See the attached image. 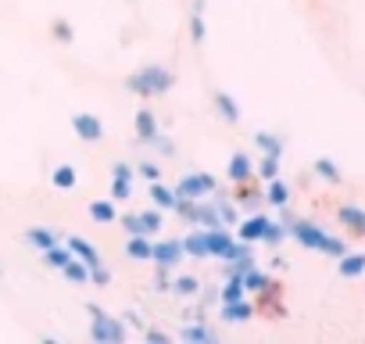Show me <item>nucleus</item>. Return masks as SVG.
Listing matches in <instances>:
<instances>
[{"label":"nucleus","mask_w":365,"mask_h":344,"mask_svg":"<svg viewBox=\"0 0 365 344\" xmlns=\"http://www.w3.org/2000/svg\"><path fill=\"white\" fill-rule=\"evenodd\" d=\"M287 233H290L301 248L322 251V255H329V258H340L344 251H351V244H347L344 237L326 233V226H319V223H312V219H290V223H287Z\"/></svg>","instance_id":"nucleus-1"},{"label":"nucleus","mask_w":365,"mask_h":344,"mask_svg":"<svg viewBox=\"0 0 365 344\" xmlns=\"http://www.w3.org/2000/svg\"><path fill=\"white\" fill-rule=\"evenodd\" d=\"M172 83H175L172 69H165V65H143L140 72H133L125 79V90L136 93V97H165L172 90Z\"/></svg>","instance_id":"nucleus-2"},{"label":"nucleus","mask_w":365,"mask_h":344,"mask_svg":"<svg viewBox=\"0 0 365 344\" xmlns=\"http://www.w3.org/2000/svg\"><path fill=\"white\" fill-rule=\"evenodd\" d=\"M86 312H90V337H93L97 344H122V340L129 337V326H125L122 319L108 315L97 301H90Z\"/></svg>","instance_id":"nucleus-3"},{"label":"nucleus","mask_w":365,"mask_h":344,"mask_svg":"<svg viewBox=\"0 0 365 344\" xmlns=\"http://www.w3.org/2000/svg\"><path fill=\"white\" fill-rule=\"evenodd\" d=\"M175 198H187V201H201V198H212L219 191V180L208 176V172H187V176L175 180Z\"/></svg>","instance_id":"nucleus-4"},{"label":"nucleus","mask_w":365,"mask_h":344,"mask_svg":"<svg viewBox=\"0 0 365 344\" xmlns=\"http://www.w3.org/2000/svg\"><path fill=\"white\" fill-rule=\"evenodd\" d=\"M182 258V241H175V237H168V241H150V262L154 265H168V269H175Z\"/></svg>","instance_id":"nucleus-5"},{"label":"nucleus","mask_w":365,"mask_h":344,"mask_svg":"<svg viewBox=\"0 0 365 344\" xmlns=\"http://www.w3.org/2000/svg\"><path fill=\"white\" fill-rule=\"evenodd\" d=\"M72 129H76V136H79L83 143L104 140V122H101L97 115H90V111H76V115H72Z\"/></svg>","instance_id":"nucleus-6"},{"label":"nucleus","mask_w":365,"mask_h":344,"mask_svg":"<svg viewBox=\"0 0 365 344\" xmlns=\"http://www.w3.org/2000/svg\"><path fill=\"white\" fill-rule=\"evenodd\" d=\"M272 219L269 216H262V212H247V219H240L237 223V241H244V244H262V233H265V226H269Z\"/></svg>","instance_id":"nucleus-7"},{"label":"nucleus","mask_w":365,"mask_h":344,"mask_svg":"<svg viewBox=\"0 0 365 344\" xmlns=\"http://www.w3.org/2000/svg\"><path fill=\"white\" fill-rule=\"evenodd\" d=\"M255 301L251 298H237V301H219V319L222 323H251L255 315Z\"/></svg>","instance_id":"nucleus-8"},{"label":"nucleus","mask_w":365,"mask_h":344,"mask_svg":"<svg viewBox=\"0 0 365 344\" xmlns=\"http://www.w3.org/2000/svg\"><path fill=\"white\" fill-rule=\"evenodd\" d=\"M240 287H244V294H247V298H251V294H265V298H272V294H276L272 276H269V273H262L258 265H255V269H247V273L240 276Z\"/></svg>","instance_id":"nucleus-9"},{"label":"nucleus","mask_w":365,"mask_h":344,"mask_svg":"<svg viewBox=\"0 0 365 344\" xmlns=\"http://www.w3.org/2000/svg\"><path fill=\"white\" fill-rule=\"evenodd\" d=\"M226 176H230V183H233V187H237V183H251V176H255V161H251V154H247V151H237V154L230 158Z\"/></svg>","instance_id":"nucleus-10"},{"label":"nucleus","mask_w":365,"mask_h":344,"mask_svg":"<svg viewBox=\"0 0 365 344\" xmlns=\"http://www.w3.org/2000/svg\"><path fill=\"white\" fill-rule=\"evenodd\" d=\"M336 276L340 280H361L365 276V255L361 251H344L336 258Z\"/></svg>","instance_id":"nucleus-11"},{"label":"nucleus","mask_w":365,"mask_h":344,"mask_svg":"<svg viewBox=\"0 0 365 344\" xmlns=\"http://www.w3.org/2000/svg\"><path fill=\"white\" fill-rule=\"evenodd\" d=\"M179 337H182V340H194V344H212V340H219V333H215L205 319H187V323H182V330H179Z\"/></svg>","instance_id":"nucleus-12"},{"label":"nucleus","mask_w":365,"mask_h":344,"mask_svg":"<svg viewBox=\"0 0 365 344\" xmlns=\"http://www.w3.org/2000/svg\"><path fill=\"white\" fill-rule=\"evenodd\" d=\"M336 223L347 226L351 237H365V212H361L358 205H340V208H336Z\"/></svg>","instance_id":"nucleus-13"},{"label":"nucleus","mask_w":365,"mask_h":344,"mask_svg":"<svg viewBox=\"0 0 365 344\" xmlns=\"http://www.w3.org/2000/svg\"><path fill=\"white\" fill-rule=\"evenodd\" d=\"M65 248H68V251H72L79 262H86V265H97V262H104V258H101V251H97V248H93L86 237H68V241H65Z\"/></svg>","instance_id":"nucleus-14"},{"label":"nucleus","mask_w":365,"mask_h":344,"mask_svg":"<svg viewBox=\"0 0 365 344\" xmlns=\"http://www.w3.org/2000/svg\"><path fill=\"white\" fill-rule=\"evenodd\" d=\"M269 187H265V194H262V201L265 205H272V208H283V205H290V187L276 176V180H265Z\"/></svg>","instance_id":"nucleus-15"},{"label":"nucleus","mask_w":365,"mask_h":344,"mask_svg":"<svg viewBox=\"0 0 365 344\" xmlns=\"http://www.w3.org/2000/svg\"><path fill=\"white\" fill-rule=\"evenodd\" d=\"M161 226H165V216H161V208L136 212V233H143V237H154Z\"/></svg>","instance_id":"nucleus-16"},{"label":"nucleus","mask_w":365,"mask_h":344,"mask_svg":"<svg viewBox=\"0 0 365 344\" xmlns=\"http://www.w3.org/2000/svg\"><path fill=\"white\" fill-rule=\"evenodd\" d=\"M61 237L51 230V226H33V230H26V244L29 248H36V251H47V248H54Z\"/></svg>","instance_id":"nucleus-17"},{"label":"nucleus","mask_w":365,"mask_h":344,"mask_svg":"<svg viewBox=\"0 0 365 344\" xmlns=\"http://www.w3.org/2000/svg\"><path fill=\"white\" fill-rule=\"evenodd\" d=\"M51 187H58V191H76V187H79V168H76V165H58V168L51 172Z\"/></svg>","instance_id":"nucleus-18"},{"label":"nucleus","mask_w":365,"mask_h":344,"mask_svg":"<svg viewBox=\"0 0 365 344\" xmlns=\"http://www.w3.org/2000/svg\"><path fill=\"white\" fill-rule=\"evenodd\" d=\"M312 172H315V176H319L322 183H329V187H340V183H344V176H340V168H336V161H333V158H315Z\"/></svg>","instance_id":"nucleus-19"},{"label":"nucleus","mask_w":365,"mask_h":344,"mask_svg":"<svg viewBox=\"0 0 365 344\" xmlns=\"http://www.w3.org/2000/svg\"><path fill=\"white\" fill-rule=\"evenodd\" d=\"M182 255L187 258H208V233L194 230L190 237H182Z\"/></svg>","instance_id":"nucleus-20"},{"label":"nucleus","mask_w":365,"mask_h":344,"mask_svg":"<svg viewBox=\"0 0 365 344\" xmlns=\"http://www.w3.org/2000/svg\"><path fill=\"white\" fill-rule=\"evenodd\" d=\"M255 147H258L262 154H276V158H283V151H287L283 136H279V133H269V129L255 133Z\"/></svg>","instance_id":"nucleus-21"},{"label":"nucleus","mask_w":365,"mask_h":344,"mask_svg":"<svg viewBox=\"0 0 365 344\" xmlns=\"http://www.w3.org/2000/svg\"><path fill=\"white\" fill-rule=\"evenodd\" d=\"M154 133H158L154 111H150V108H140V111H136V143H147Z\"/></svg>","instance_id":"nucleus-22"},{"label":"nucleus","mask_w":365,"mask_h":344,"mask_svg":"<svg viewBox=\"0 0 365 344\" xmlns=\"http://www.w3.org/2000/svg\"><path fill=\"white\" fill-rule=\"evenodd\" d=\"M61 276L68 280V283H76V287H83V283H90V265L86 262H79L76 255L61 265Z\"/></svg>","instance_id":"nucleus-23"},{"label":"nucleus","mask_w":365,"mask_h":344,"mask_svg":"<svg viewBox=\"0 0 365 344\" xmlns=\"http://www.w3.org/2000/svg\"><path fill=\"white\" fill-rule=\"evenodd\" d=\"M215 111H219L230 126H237V122H240V104H237L226 90H219V93H215Z\"/></svg>","instance_id":"nucleus-24"},{"label":"nucleus","mask_w":365,"mask_h":344,"mask_svg":"<svg viewBox=\"0 0 365 344\" xmlns=\"http://www.w3.org/2000/svg\"><path fill=\"white\" fill-rule=\"evenodd\" d=\"M150 201H154V208L172 212V208H175V191H172V187H165L161 180H154V183H150Z\"/></svg>","instance_id":"nucleus-25"},{"label":"nucleus","mask_w":365,"mask_h":344,"mask_svg":"<svg viewBox=\"0 0 365 344\" xmlns=\"http://www.w3.org/2000/svg\"><path fill=\"white\" fill-rule=\"evenodd\" d=\"M90 219H93L97 226H111V223L118 219L115 201H111V198H108V201H93V205H90Z\"/></svg>","instance_id":"nucleus-26"},{"label":"nucleus","mask_w":365,"mask_h":344,"mask_svg":"<svg viewBox=\"0 0 365 344\" xmlns=\"http://www.w3.org/2000/svg\"><path fill=\"white\" fill-rule=\"evenodd\" d=\"M125 255H129L133 262H147V258H150V237H143V233H129V241H125Z\"/></svg>","instance_id":"nucleus-27"},{"label":"nucleus","mask_w":365,"mask_h":344,"mask_svg":"<svg viewBox=\"0 0 365 344\" xmlns=\"http://www.w3.org/2000/svg\"><path fill=\"white\" fill-rule=\"evenodd\" d=\"M168 290L179 294V298H197V294H201V280H197V276H175Z\"/></svg>","instance_id":"nucleus-28"},{"label":"nucleus","mask_w":365,"mask_h":344,"mask_svg":"<svg viewBox=\"0 0 365 344\" xmlns=\"http://www.w3.org/2000/svg\"><path fill=\"white\" fill-rule=\"evenodd\" d=\"M212 205H215V212H219V223H222V226H237V223H240V208H237V201L215 198Z\"/></svg>","instance_id":"nucleus-29"},{"label":"nucleus","mask_w":365,"mask_h":344,"mask_svg":"<svg viewBox=\"0 0 365 344\" xmlns=\"http://www.w3.org/2000/svg\"><path fill=\"white\" fill-rule=\"evenodd\" d=\"M40 255H43V265H47V269H61V265L72 258V251L65 248V241H58L54 248H47V251H40Z\"/></svg>","instance_id":"nucleus-30"},{"label":"nucleus","mask_w":365,"mask_h":344,"mask_svg":"<svg viewBox=\"0 0 365 344\" xmlns=\"http://www.w3.org/2000/svg\"><path fill=\"white\" fill-rule=\"evenodd\" d=\"M244 212H258V205H262V194L258 191H251L247 183H237V198H233Z\"/></svg>","instance_id":"nucleus-31"},{"label":"nucleus","mask_w":365,"mask_h":344,"mask_svg":"<svg viewBox=\"0 0 365 344\" xmlns=\"http://www.w3.org/2000/svg\"><path fill=\"white\" fill-rule=\"evenodd\" d=\"M287 237H290V233H287V223L272 219V223L265 226V233H262V244H269V248H279V244H283Z\"/></svg>","instance_id":"nucleus-32"},{"label":"nucleus","mask_w":365,"mask_h":344,"mask_svg":"<svg viewBox=\"0 0 365 344\" xmlns=\"http://www.w3.org/2000/svg\"><path fill=\"white\" fill-rule=\"evenodd\" d=\"M255 172H258L262 180H276V176H279V158H276V154H262V158L255 161Z\"/></svg>","instance_id":"nucleus-33"},{"label":"nucleus","mask_w":365,"mask_h":344,"mask_svg":"<svg viewBox=\"0 0 365 344\" xmlns=\"http://www.w3.org/2000/svg\"><path fill=\"white\" fill-rule=\"evenodd\" d=\"M205 36H208L205 11H190V40H194V44H205Z\"/></svg>","instance_id":"nucleus-34"},{"label":"nucleus","mask_w":365,"mask_h":344,"mask_svg":"<svg viewBox=\"0 0 365 344\" xmlns=\"http://www.w3.org/2000/svg\"><path fill=\"white\" fill-rule=\"evenodd\" d=\"M147 143H150V147H154V151H158L161 158H175V143H172V140H168V136H165L161 129H158V133H154V136H150Z\"/></svg>","instance_id":"nucleus-35"},{"label":"nucleus","mask_w":365,"mask_h":344,"mask_svg":"<svg viewBox=\"0 0 365 344\" xmlns=\"http://www.w3.org/2000/svg\"><path fill=\"white\" fill-rule=\"evenodd\" d=\"M133 168H136V176H143L147 183L161 180V165H158V161H140V165H133Z\"/></svg>","instance_id":"nucleus-36"},{"label":"nucleus","mask_w":365,"mask_h":344,"mask_svg":"<svg viewBox=\"0 0 365 344\" xmlns=\"http://www.w3.org/2000/svg\"><path fill=\"white\" fill-rule=\"evenodd\" d=\"M90 283H93V287H108V283H111V269H108L104 262L90 265Z\"/></svg>","instance_id":"nucleus-37"},{"label":"nucleus","mask_w":365,"mask_h":344,"mask_svg":"<svg viewBox=\"0 0 365 344\" xmlns=\"http://www.w3.org/2000/svg\"><path fill=\"white\" fill-rule=\"evenodd\" d=\"M51 33H54V40H58V44H72V40H76V33H72V26H68L65 19H58V22L51 26Z\"/></svg>","instance_id":"nucleus-38"},{"label":"nucleus","mask_w":365,"mask_h":344,"mask_svg":"<svg viewBox=\"0 0 365 344\" xmlns=\"http://www.w3.org/2000/svg\"><path fill=\"white\" fill-rule=\"evenodd\" d=\"M133 198V180H115L111 183V201H125Z\"/></svg>","instance_id":"nucleus-39"},{"label":"nucleus","mask_w":365,"mask_h":344,"mask_svg":"<svg viewBox=\"0 0 365 344\" xmlns=\"http://www.w3.org/2000/svg\"><path fill=\"white\" fill-rule=\"evenodd\" d=\"M172 287V269L168 265H154V290H168Z\"/></svg>","instance_id":"nucleus-40"},{"label":"nucleus","mask_w":365,"mask_h":344,"mask_svg":"<svg viewBox=\"0 0 365 344\" xmlns=\"http://www.w3.org/2000/svg\"><path fill=\"white\" fill-rule=\"evenodd\" d=\"M111 176H115V180H136V168H133L129 161H115V165H111Z\"/></svg>","instance_id":"nucleus-41"},{"label":"nucleus","mask_w":365,"mask_h":344,"mask_svg":"<svg viewBox=\"0 0 365 344\" xmlns=\"http://www.w3.org/2000/svg\"><path fill=\"white\" fill-rule=\"evenodd\" d=\"M143 340L147 344H168V333L158 330V326H143Z\"/></svg>","instance_id":"nucleus-42"},{"label":"nucleus","mask_w":365,"mask_h":344,"mask_svg":"<svg viewBox=\"0 0 365 344\" xmlns=\"http://www.w3.org/2000/svg\"><path fill=\"white\" fill-rule=\"evenodd\" d=\"M122 323H125V326H133V330H136V333H143V326H147V323H143V319H140V315H136V308H129V312H125V315H122Z\"/></svg>","instance_id":"nucleus-43"},{"label":"nucleus","mask_w":365,"mask_h":344,"mask_svg":"<svg viewBox=\"0 0 365 344\" xmlns=\"http://www.w3.org/2000/svg\"><path fill=\"white\" fill-rule=\"evenodd\" d=\"M0 276H4V269H0Z\"/></svg>","instance_id":"nucleus-44"}]
</instances>
